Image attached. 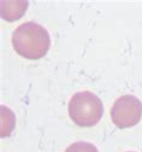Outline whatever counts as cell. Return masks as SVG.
I'll return each instance as SVG.
<instances>
[{
	"label": "cell",
	"instance_id": "cell-1",
	"mask_svg": "<svg viewBox=\"0 0 142 152\" xmlns=\"http://www.w3.org/2000/svg\"><path fill=\"white\" fill-rule=\"evenodd\" d=\"M12 46L19 56L27 59H40L48 52L51 37L41 24L25 22L13 31Z\"/></svg>",
	"mask_w": 142,
	"mask_h": 152
},
{
	"label": "cell",
	"instance_id": "cell-2",
	"mask_svg": "<svg viewBox=\"0 0 142 152\" xmlns=\"http://www.w3.org/2000/svg\"><path fill=\"white\" fill-rule=\"evenodd\" d=\"M69 116L79 127H93L103 117L104 105L98 96L89 91L77 92L69 102Z\"/></svg>",
	"mask_w": 142,
	"mask_h": 152
},
{
	"label": "cell",
	"instance_id": "cell-3",
	"mask_svg": "<svg viewBox=\"0 0 142 152\" xmlns=\"http://www.w3.org/2000/svg\"><path fill=\"white\" fill-rule=\"evenodd\" d=\"M142 117V104L131 94L122 96L112 105L111 118L118 128H130L136 126Z\"/></svg>",
	"mask_w": 142,
	"mask_h": 152
},
{
	"label": "cell",
	"instance_id": "cell-4",
	"mask_svg": "<svg viewBox=\"0 0 142 152\" xmlns=\"http://www.w3.org/2000/svg\"><path fill=\"white\" fill-rule=\"evenodd\" d=\"M27 6V1H1V16L6 21H16L23 16Z\"/></svg>",
	"mask_w": 142,
	"mask_h": 152
},
{
	"label": "cell",
	"instance_id": "cell-5",
	"mask_svg": "<svg viewBox=\"0 0 142 152\" xmlns=\"http://www.w3.org/2000/svg\"><path fill=\"white\" fill-rule=\"evenodd\" d=\"M65 152H99V150L90 142L77 141V142L69 145Z\"/></svg>",
	"mask_w": 142,
	"mask_h": 152
},
{
	"label": "cell",
	"instance_id": "cell-6",
	"mask_svg": "<svg viewBox=\"0 0 142 152\" xmlns=\"http://www.w3.org/2000/svg\"><path fill=\"white\" fill-rule=\"evenodd\" d=\"M128 152H134V151H128Z\"/></svg>",
	"mask_w": 142,
	"mask_h": 152
}]
</instances>
